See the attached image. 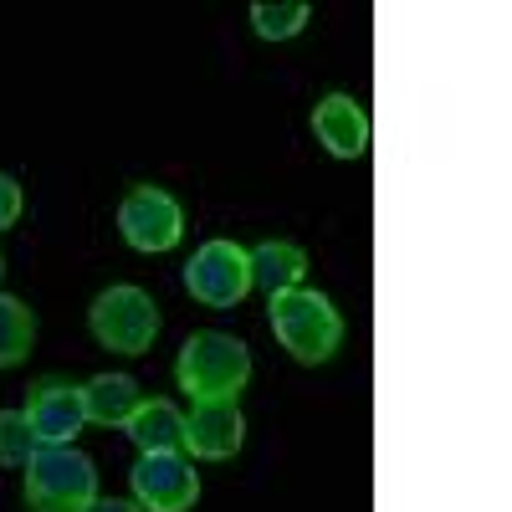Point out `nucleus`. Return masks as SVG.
Here are the masks:
<instances>
[{"instance_id": "nucleus-13", "label": "nucleus", "mask_w": 512, "mask_h": 512, "mask_svg": "<svg viewBox=\"0 0 512 512\" xmlns=\"http://www.w3.org/2000/svg\"><path fill=\"white\" fill-rule=\"evenodd\" d=\"M123 431L134 436L139 451H180L185 446V415L169 400H144Z\"/></svg>"}, {"instance_id": "nucleus-7", "label": "nucleus", "mask_w": 512, "mask_h": 512, "mask_svg": "<svg viewBox=\"0 0 512 512\" xmlns=\"http://www.w3.org/2000/svg\"><path fill=\"white\" fill-rule=\"evenodd\" d=\"M128 477L144 512H190L200 497V477L180 451H139V466Z\"/></svg>"}, {"instance_id": "nucleus-1", "label": "nucleus", "mask_w": 512, "mask_h": 512, "mask_svg": "<svg viewBox=\"0 0 512 512\" xmlns=\"http://www.w3.org/2000/svg\"><path fill=\"white\" fill-rule=\"evenodd\" d=\"M175 379L190 400H236L251 379V349L216 328L190 333L175 364Z\"/></svg>"}, {"instance_id": "nucleus-8", "label": "nucleus", "mask_w": 512, "mask_h": 512, "mask_svg": "<svg viewBox=\"0 0 512 512\" xmlns=\"http://www.w3.org/2000/svg\"><path fill=\"white\" fill-rule=\"evenodd\" d=\"M26 420L41 446H72V436L88 425V410H82V390L67 379H41L31 390Z\"/></svg>"}, {"instance_id": "nucleus-10", "label": "nucleus", "mask_w": 512, "mask_h": 512, "mask_svg": "<svg viewBox=\"0 0 512 512\" xmlns=\"http://www.w3.org/2000/svg\"><path fill=\"white\" fill-rule=\"evenodd\" d=\"M313 134L333 159H359L369 149V113L349 93H333L313 108Z\"/></svg>"}, {"instance_id": "nucleus-19", "label": "nucleus", "mask_w": 512, "mask_h": 512, "mask_svg": "<svg viewBox=\"0 0 512 512\" xmlns=\"http://www.w3.org/2000/svg\"><path fill=\"white\" fill-rule=\"evenodd\" d=\"M0 277H6V256H0Z\"/></svg>"}, {"instance_id": "nucleus-12", "label": "nucleus", "mask_w": 512, "mask_h": 512, "mask_svg": "<svg viewBox=\"0 0 512 512\" xmlns=\"http://www.w3.org/2000/svg\"><path fill=\"white\" fill-rule=\"evenodd\" d=\"M139 405H144V395L128 374H98V379L82 384V410L98 425H128Z\"/></svg>"}, {"instance_id": "nucleus-16", "label": "nucleus", "mask_w": 512, "mask_h": 512, "mask_svg": "<svg viewBox=\"0 0 512 512\" xmlns=\"http://www.w3.org/2000/svg\"><path fill=\"white\" fill-rule=\"evenodd\" d=\"M41 451L26 410H0V466H26Z\"/></svg>"}, {"instance_id": "nucleus-5", "label": "nucleus", "mask_w": 512, "mask_h": 512, "mask_svg": "<svg viewBox=\"0 0 512 512\" xmlns=\"http://www.w3.org/2000/svg\"><path fill=\"white\" fill-rule=\"evenodd\" d=\"M118 231H123V241L134 246V251H169V246H180V236H185V210H180V200L169 195V190H159V185H134L123 195V205H118Z\"/></svg>"}, {"instance_id": "nucleus-6", "label": "nucleus", "mask_w": 512, "mask_h": 512, "mask_svg": "<svg viewBox=\"0 0 512 512\" xmlns=\"http://www.w3.org/2000/svg\"><path fill=\"white\" fill-rule=\"evenodd\" d=\"M185 287L195 303L205 308H236L241 297L251 292V262L236 241H205L190 267H185Z\"/></svg>"}, {"instance_id": "nucleus-9", "label": "nucleus", "mask_w": 512, "mask_h": 512, "mask_svg": "<svg viewBox=\"0 0 512 512\" xmlns=\"http://www.w3.org/2000/svg\"><path fill=\"white\" fill-rule=\"evenodd\" d=\"M241 441H246V420H241L236 400H195V410L185 415V446L205 461L236 456Z\"/></svg>"}, {"instance_id": "nucleus-18", "label": "nucleus", "mask_w": 512, "mask_h": 512, "mask_svg": "<svg viewBox=\"0 0 512 512\" xmlns=\"http://www.w3.org/2000/svg\"><path fill=\"white\" fill-rule=\"evenodd\" d=\"M82 512H139V502H123V497H93Z\"/></svg>"}, {"instance_id": "nucleus-15", "label": "nucleus", "mask_w": 512, "mask_h": 512, "mask_svg": "<svg viewBox=\"0 0 512 512\" xmlns=\"http://www.w3.org/2000/svg\"><path fill=\"white\" fill-rule=\"evenodd\" d=\"M308 0H282V6H272V0H256L251 6V26L262 41H292L297 31L308 26Z\"/></svg>"}, {"instance_id": "nucleus-3", "label": "nucleus", "mask_w": 512, "mask_h": 512, "mask_svg": "<svg viewBox=\"0 0 512 512\" xmlns=\"http://www.w3.org/2000/svg\"><path fill=\"white\" fill-rule=\"evenodd\" d=\"M26 472V502L31 512H82L98 497V466L77 446H41Z\"/></svg>"}, {"instance_id": "nucleus-2", "label": "nucleus", "mask_w": 512, "mask_h": 512, "mask_svg": "<svg viewBox=\"0 0 512 512\" xmlns=\"http://www.w3.org/2000/svg\"><path fill=\"white\" fill-rule=\"evenodd\" d=\"M272 333L297 364H328L344 344V318L313 287H292L272 297Z\"/></svg>"}, {"instance_id": "nucleus-11", "label": "nucleus", "mask_w": 512, "mask_h": 512, "mask_svg": "<svg viewBox=\"0 0 512 512\" xmlns=\"http://www.w3.org/2000/svg\"><path fill=\"white\" fill-rule=\"evenodd\" d=\"M246 262H251V287H262L267 297L303 287L308 277V251L297 241H262L256 251H246Z\"/></svg>"}, {"instance_id": "nucleus-4", "label": "nucleus", "mask_w": 512, "mask_h": 512, "mask_svg": "<svg viewBox=\"0 0 512 512\" xmlns=\"http://www.w3.org/2000/svg\"><path fill=\"white\" fill-rule=\"evenodd\" d=\"M93 338L113 354H149L154 349V333H159V308L144 287H108L93 297Z\"/></svg>"}, {"instance_id": "nucleus-17", "label": "nucleus", "mask_w": 512, "mask_h": 512, "mask_svg": "<svg viewBox=\"0 0 512 512\" xmlns=\"http://www.w3.org/2000/svg\"><path fill=\"white\" fill-rule=\"evenodd\" d=\"M16 216H21V185L11 175H0V231L16 226Z\"/></svg>"}, {"instance_id": "nucleus-14", "label": "nucleus", "mask_w": 512, "mask_h": 512, "mask_svg": "<svg viewBox=\"0 0 512 512\" xmlns=\"http://www.w3.org/2000/svg\"><path fill=\"white\" fill-rule=\"evenodd\" d=\"M36 344V318L26 303H16V297L0 292V369H11L31 354Z\"/></svg>"}]
</instances>
